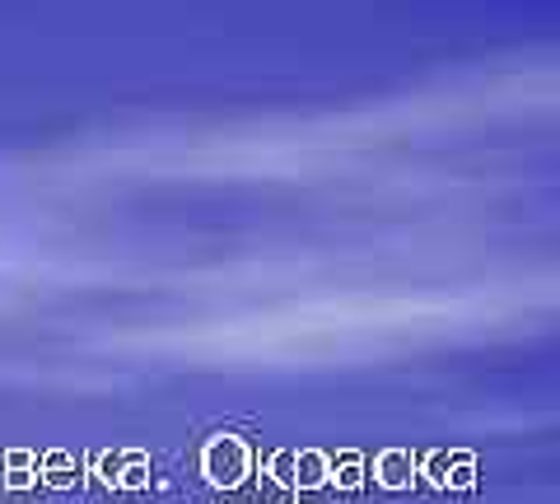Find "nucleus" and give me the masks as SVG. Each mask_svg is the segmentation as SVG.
Wrapping results in <instances>:
<instances>
[{
	"label": "nucleus",
	"mask_w": 560,
	"mask_h": 504,
	"mask_svg": "<svg viewBox=\"0 0 560 504\" xmlns=\"http://www.w3.org/2000/svg\"><path fill=\"white\" fill-rule=\"evenodd\" d=\"M477 485V458L467 454V448H453V467L444 477V491H471Z\"/></svg>",
	"instance_id": "423d86ee"
},
{
	"label": "nucleus",
	"mask_w": 560,
	"mask_h": 504,
	"mask_svg": "<svg viewBox=\"0 0 560 504\" xmlns=\"http://www.w3.org/2000/svg\"><path fill=\"white\" fill-rule=\"evenodd\" d=\"M145 485H150V454L145 448H127L117 472V491H145Z\"/></svg>",
	"instance_id": "39448f33"
},
{
	"label": "nucleus",
	"mask_w": 560,
	"mask_h": 504,
	"mask_svg": "<svg viewBox=\"0 0 560 504\" xmlns=\"http://www.w3.org/2000/svg\"><path fill=\"white\" fill-rule=\"evenodd\" d=\"M327 485V454L323 448H294V491Z\"/></svg>",
	"instance_id": "7ed1b4c3"
},
{
	"label": "nucleus",
	"mask_w": 560,
	"mask_h": 504,
	"mask_svg": "<svg viewBox=\"0 0 560 504\" xmlns=\"http://www.w3.org/2000/svg\"><path fill=\"white\" fill-rule=\"evenodd\" d=\"M448 467H453V454H448V448H430L425 458H416V477H425L430 485H444Z\"/></svg>",
	"instance_id": "6e6552de"
},
{
	"label": "nucleus",
	"mask_w": 560,
	"mask_h": 504,
	"mask_svg": "<svg viewBox=\"0 0 560 504\" xmlns=\"http://www.w3.org/2000/svg\"><path fill=\"white\" fill-rule=\"evenodd\" d=\"M20 467H33V472H38V454H33V448H10V454H5V472H20Z\"/></svg>",
	"instance_id": "9d476101"
},
{
	"label": "nucleus",
	"mask_w": 560,
	"mask_h": 504,
	"mask_svg": "<svg viewBox=\"0 0 560 504\" xmlns=\"http://www.w3.org/2000/svg\"><path fill=\"white\" fill-rule=\"evenodd\" d=\"M38 485V472L33 467H20V472H5V491H33Z\"/></svg>",
	"instance_id": "9b49d317"
},
{
	"label": "nucleus",
	"mask_w": 560,
	"mask_h": 504,
	"mask_svg": "<svg viewBox=\"0 0 560 504\" xmlns=\"http://www.w3.org/2000/svg\"><path fill=\"white\" fill-rule=\"evenodd\" d=\"M253 472V448L243 434H215L206 448H201V477L220 491H234Z\"/></svg>",
	"instance_id": "f257e3e1"
},
{
	"label": "nucleus",
	"mask_w": 560,
	"mask_h": 504,
	"mask_svg": "<svg viewBox=\"0 0 560 504\" xmlns=\"http://www.w3.org/2000/svg\"><path fill=\"white\" fill-rule=\"evenodd\" d=\"M257 462H261V472L280 485V491H294V448H276V454L257 458Z\"/></svg>",
	"instance_id": "0eeeda50"
},
{
	"label": "nucleus",
	"mask_w": 560,
	"mask_h": 504,
	"mask_svg": "<svg viewBox=\"0 0 560 504\" xmlns=\"http://www.w3.org/2000/svg\"><path fill=\"white\" fill-rule=\"evenodd\" d=\"M374 477L383 491H407L416 481V454H407V448H383L374 458Z\"/></svg>",
	"instance_id": "f03ea898"
},
{
	"label": "nucleus",
	"mask_w": 560,
	"mask_h": 504,
	"mask_svg": "<svg viewBox=\"0 0 560 504\" xmlns=\"http://www.w3.org/2000/svg\"><path fill=\"white\" fill-rule=\"evenodd\" d=\"M94 472L103 485H117V472H121V454H94Z\"/></svg>",
	"instance_id": "1a4fd4ad"
},
{
	"label": "nucleus",
	"mask_w": 560,
	"mask_h": 504,
	"mask_svg": "<svg viewBox=\"0 0 560 504\" xmlns=\"http://www.w3.org/2000/svg\"><path fill=\"white\" fill-rule=\"evenodd\" d=\"M327 481H337V491H360V485H364L360 448H341L337 458H327Z\"/></svg>",
	"instance_id": "20e7f679"
}]
</instances>
